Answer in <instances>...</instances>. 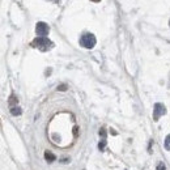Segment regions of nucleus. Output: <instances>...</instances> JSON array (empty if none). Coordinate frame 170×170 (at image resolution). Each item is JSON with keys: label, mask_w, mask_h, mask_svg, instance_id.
<instances>
[{"label": "nucleus", "mask_w": 170, "mask_h": 170, "mask_svg": "<svg viewBox=\"0 0 170 170\" xmlns=\"http://www.w3.org/2000/svg\"><path fill=\"white\" fill-rule=\"evenodd\" d=\"M8 103H9L11 107H13V105H15V103H17V98H16L15 94H12V96L9 97V101H8Z\"/></svg>", "instance_id": "0eeeda50"}, {"label": "nucleus", "mask_w": 170, "mask_h": 170, "mask_svg": "<svg viewBox=\"0 0 170 170\" xmlns=\"http://www.w3.org/2000/svg\"><path fill=\"white\" fill-rule=\"evenodd\" d=\"M31 46L35 49H39L41 51H49L54 47V43L46 37H37L31 42Z\"/></svg>", "instance_id": "f257e3e1"}, {"label": "nucleus", "mask_w": 170, "mask_h": 170, "mask_svg": "<svg viewBox=\"0 0 170 170\" xmlns=\"http://www.w3.org/2000/svg\"><path fill=\"white\" fill-rule=\"evenodd\" d=\"M50 1H53V3H55V4H59V3H60V0H50Z\"/></svg>", "instance_id": "2eb2a0df"}, {"label": "nucleus", "mask_w": 170, "mask_h": 170, "mask_svg": "<svg viewBox=\"0 0 170 170\" xmlns=\"http://www.w3.org/2000/svg\"><path fill=\"white\" fill-rule=\"evenodd\" d=\"M58 90H60V92H65V90H67V85H65V84H62V85H59V87H58Z\"/></svg>", "instance_id": "f8f14e48"}, {"label": "nucleus", "mask_w": 170, "mask_h": 170, "mask_svg": "<svg viewBox=\"0 0 170 170\" xmlns=\"http://www.w3.org/2000/svg\"><path fill=\"white\" fill-rule=\"evenodd\" d=\"M169 25H170V21H169Z\"/></svg>", "instance_id": "f3484780"}, {"label": "nucleus", "mask_w": 170, "mask_h": 170, "mask_svg": "<svg viewBox=\"0 0 170 170\" xmlns=\"http://www.w3.org/2000/svg\"><path fill=\"white\" fill-rule=\"evenodd\" d=\"M45 160H46L47 162H54V161L56 160V156L54 155L53 152L46 151V152H45Z\"/></svg>", "instance_id": "39448f33"}, {"label": "nucleus", "mask_w": 170, "mask_h": 170, "mask_svg": "<svg viewBox=\"0 0 170 170\" xmlns=\"http://www.w3.org/2000/svg\"><path fill=\"white\" fill-rule=\"evenodd\" d=\"M105 147H106V139H102L101 141L98 143V149H99V151H103Z\"/></svg>", "instance_id": "1a4fd4ad"}, {"label": "nucleus", "mask_w": 170, "mask_h": 170, "mask_svg": "<svg viewBox=\"0 0 170 170\" xmlns=\"http://www.w3.org/2000/svg\"><path fill=\"white\" fill-rule=\"evenodd\" d=\"M165 149H167V151H170V133L165 137Z\"/></svg>", "instance_id": "6e6552de"}, {"label": "nucleus", "mask_w": 170, "mask_h": 170, "mask_svg": "<svg viewBox=\"0 0 170 170\" xmlns=\"http://www.w3.org/2000/svg\"><path fill=\"white\" fill-rule=\"evenodd\" d=\"M92 1H94V3H98V1H101V0H92Z\"/></svg>", "instance_id": "dca6fc26"}, {"label": "nucleus", "mask_w": 170, "mask_h": 170, "mask_svg": "<svg viewBox=\"0 0 170 170\" xmlns=\"http://www.w3.org/2000/svg\"><path fill=\"white\" fill-rule=\"evenodd\" d=\"M156 170H166V166H165L162 162H158L157 167H156Z\"/></svg>", "instance_id": "9d476101"}, {"label": "nucleus", "mask_w": 170, "mask_h": 170, "mask_svg": "<svg viewBox=\"0 0 170 170\" xmlns=\"http://www.w3.org/2000/svg\"><path fill=\"white\" fill-rule=\"evenodd\" d=\"M11 114L12 115H21L22 114V110L21 107H16V106H13V107H11Z\"/></svg>", "instance_id": "423d86ee"}, {"label": "nucleus", "mask_w": 170, "mask_h": 170, "mask_svg": "<svg viewBox=\"0 0 170 170\" xmlns=\"http://www.w3.org/2000/svg\"><path fill=\"white\" fill-rule=\"evenodd\" d=\"M99 136H101L102 139H106V131H105V128H101V130H99Z\"/></svg>", "instance_id": "9b49d317"}, {"label": "nucleus", "mask_w": 170, "mask_h": 170, "mask_svg": "<svg viewBox=\"0 0 170 170\" xmlns=\"http://www.w3.org/2000/svg\"><path fill=\"white\" fill-rule=\"evenodd\" d=\"M73 132H75V136H77V127H75L73 128Z\"/></svg>", "instance_id": "4468645a"}, {"label": "nucleus", "mask_w": 170, "mask_h": 170, "mask_svg": "<svg viewBox=\"0 0 170 170\" xmlns=\"http://www.w3.org/2000/svg\"><path fill=\"white\" fill-rule=\"evenodd\" d=\"M96 37H94V34L92 33H85L81 35L80 38V45L83 47H85V49H93V47L96 46Z\"/></svg>", "instance_id": "f03ea898"}, {"label": "nucleus", "mask_w": 170, "mask_h": 170, "mask_svg": "<svg viewBox=\"0 0 170 170\" xmlns=\"http://www.w3.org/2000/svg\"><path fill=\"white\" fill-rule=\"evenodd\" d=\"M50 31L49 25L46 22H37L35 25V33H37L38 37H46Z\"/></svg>", "instance_id": "20e7f679"}, {"label": "nucleus", "mask_w": 170, "mask_h": 170, "mask_svg": "<svg viewBox=\"0 0 170 170\" xmlns=\"http://www.w3.org/2000/svg\"><path fill=\"white\" fill-rule=\"evenodd\" d=\"M165 114H166V107H165V105H162L160 102L155 103V107H153V119L158 121L160 117H162V115H165Z\"/></svg>", "instance_id": "7ed1b4c3"}, {"label": "nucleus", "mask_w": 170, "mask_h": 170, "mask_svg": "<svg viewBox=\"0 0 170 170\" xmlns=\"http://www.w3.org/2000/svg\"><path fill=\"white\" fill-rule=\"evenodd\" d=\"M110 132H111V135H118V132H117V131H115V130H113V128H111V130H110Z\"/></svg>", "instance_id": "ddd939ff"}]
</instances>
